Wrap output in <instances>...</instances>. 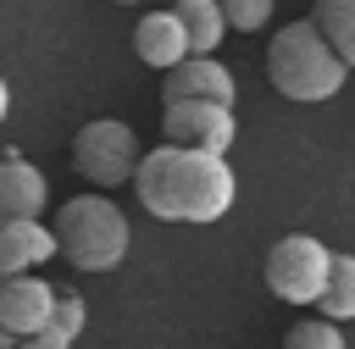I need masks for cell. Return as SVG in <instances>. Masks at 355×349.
<instances>
[{"mask_svg":"<svg viewBox=\"0 0 355 349\" xmlns=\"http://www.w3.org/2000/svg\"><path fill=\"white\" fill-rule=\"evenodd\" d=\"M283 349H344V332L338 321H322V316H305L283 332Z\"/></svg>","mask_w":355,"mask_h":349,"instance_id":"cell-15","label":"cell"},{"mask_svg":"<svg viewBox=\"0 0 355 349\" xmlns=\"http://www.w3.org/2000/svg\"><path fill=\"white\" fill-rule=\"evenodd\" d=\"M161 133H166V144H178V150H200V155H227V144H233L239 122H233V105L178 100V105H166V116H161Z\"/></svg>","mask_w":355,"mask_h":349,"instance_id":"cell-6","label":"cell"},{"mask_svg":"<svg viewBox=\"0 0 355 349\" xmlns=\"http://www.w3.org/2000/svg\"><path fill=\"white\" fill-rule=\"evenodd\" d=\"M111 6H139V0H111Z\"/></svg>","mask_w":355,"mask_h":349,"instance_id":"cell-20","label":"cell"},{"mask_svg":"<svg viewBox=\"0 0 355 349\" xmlns=\"http://www.w3.org/2000/svg\"><path fill=\"white\" fill-rule=\"evenodd\" d=\"M17 349H72V343H67V338H61L55 327H44V332H33V338H22Z\"/></svg>","mask_w":355,"mask_h":349,"instance_id":"cell-18","label":"cell"},{"mask_svg":"<svg viewBox=\"0 0 355 349\" xmlns=\"http://www.w3.org/2000/svg\"><path fill=\"white\" fill-rule=\"evenodd\" d=\"M161 100L178 105V100H205V105H233V72L216 61V55H189L183 66L166 72L161 83Z\"/></svg>","mask_w":355,"mask_h":349,"instance_id":"cell-8","label":"cell"},{"mask_svg":"<svg viewBox=\"0 0 355 349\" xmlns=\"http://www.w3.org/2000/svg\"><path fill=\"white\" fill-rule=\"evenodd\" d=\"M133 166H139V138L128 122L94 116L78 127V138H72V172L78 177H89L94 188H116V183H133Z\"/></svg>","mask_w":355,"mask_h":349,"instance_id":"cell-4","label":"cell"},{"mask_svg":"<svg viewBox=\"0 0 355 349\" xmlns=\"http://www.w3.org/2000/svg\"><path fill=\"white\" fill-rule=\"evenodd\" d=\"M266 78L283 100H300V105H316V100H333L344 89V61L327 50V39L311 28V17L300 22H283L266 44Z\"/></svg>","mask_w":355,"mask_h":349,"instance_id":"cell-2","label":"cell"},{"mask_svg":"<svg viewBox=\"0 0 355 349\" xmlns=\"http://www.w3.org/2000/svg\"><path fill=\"white\" fill-rule=\"evenodd\" d=\"M6 111H11V89H6V78H0V122H6Z\"/></svg>","mask_w":355,"mask_h":349,"instance_id":"cell-19","label":"cell"},{"mask_svg":"<svg viewBox=\"0 0 355 349\" xmlns=\"http://www.w3.org/2000/svg\"><path fill=\"white\" fill-rule=\"evenodd\" d=\"M133 194L155 222H222L239 199L233 166L227 155H200V150H178V144H155L150 155H139L133 166Z\"/></svg>","mask_w":355,"mask_h":349,"instance_id":"cell-1","label":"cell"},{"mask_svg":"<svg viewBox=\"0 0 355 349\" xmlns=\"http://www.w3.org/2000/svg\"><path fill=\"white\" fill-rule=\"evenodd\" d=\"M50 327H55L67 343L83 332V299H78L72 288H55V310H50Z\"/></svg>","mask_w":355,"mask_h":349,"instance_id":"cell-17","label":"cell"},{"mask_svg":"<svg viewBox=\"0 0 355 349\" xmlns=\"http://www.w3.org/2000/svg\"><path fill=\"white\" fill-rule=\"evenodd\" d=\"M44 199H50L44 172H33L17 150H6V155H0V227H11V222H39Z\"/></svg>","mask_w":355,"mask_h":349,"instance_id":"cell-9","label":"cell"},{"mask_svg":"<svg viewBox=\"0 0 355 349\" xmlns=\"http://www.w3.org/2000/svg\"><path fill=\"white\" fill-rule=\"evenodd\" d=\"M50 310H55V288L44 277H6L0 283V349H17L22 338L44 332L50 327Z\"/></svg>","mask_w":355,"mask_h":349,"instance_id":"cell-7","label":"cell"},{"mask_svg":"<svg viewBox=\"0 0 355 349\" xmlns=\"http://www.w3.org/2000/svg\"><path fill=\"white\" fill-rule=\"evenodd\" d=\"M133 55H139L144 66H155V72L183 66V61H189V39H183L178 17H172V11H150V17H139V28H133Z\"/></svg>","mask_w":355,"mask_h":349,"instance_id":"cell-10","label":"cell"},{"mask_svg":"<svg viewBox=\"0 0 355 349\" xmlns=\"http://www.w3.org/2000/svg\"><path fill=\"white\" fill-rule=\"evenodd\" d=\"M311 28L327 39V50L344 61V72L355 66V0H316Z\"/></svg>","mask_w":355,"mask_h":349,"instance_id":"cell-12","label":"cell"},{"mask_svg":"<svg viewBox=\"0 0 355 349\" xmlns=\"http://www.w3.org/2000/svg\"><path fill=\"white\" fill-rule=\"evenodd\" d=\"M216 11H222V22L239 28V33H255V28L272 22V0H216Z\"/></svg>","mask_w":355,"mask_h":349,"instance_id":"cell-16","label":"cell"},{"mask_svg":"<svg viewBox=\"0 0 355 349\" xmlns=\"http://www.w3.org/2000/svg\"><path fill=\"white\" fill-rule=\"evenodd\" d=\"M55 255H67L78 271H116L128 260V216L105 194H72L55 211Z\"/></svg>","mask_w":355,"mask_h":349,"instance_id":"cell-3","label":"cell"},{"mask_svg":"<svg viewBox=\"0 0 355 349\" xmlns=\"http://www.w3.org/2000/svg\"><path fill=\"white\" fill-rule=\"evenodd\" d=\"M316 316L322 321H349L355 316V255H333L322 299H316Z\"/></svg>","mask_w":355,"mask_h":349,"instance_id":"cell-14","label":"cell"},{"mask_svg":"<svg viewBox=\"0 0 355 349\" xmlns=\"http://www.w3.org/2000/svg\"><path fill=\"white\" fill-rule=\"evenodd\" d=\"M178 28H183V39H189V55H211L216 44H222V33H227V22H222V11H216V0H178Z\"/></svg>","mask_w":355,"mask_h":349,"instance_id":"cell-13","label":"cell"},{"mask_svg":"<svg viewBox=\"0 0 355 349\" xmlns=\"http://www.w3.org/2000/svg\"><path fill=\"white\" fill-rule=\"evenodd\" d=\"M50 255H55V233L44 222H11V227H0V283L6 277H28Z\"/></svg>","mask_w":355,"mask_h":349,"instance_id":"cell-11","label":"cell"},{"mask_svg":"<svg viewBox=\"0 0 355 349\" xmlns=\"http://www.w3.org/2000/svg\"><path fill=\"white\" fill-rule=\"evenodd\" d=\"M327 266H333V249L311 233H288L266 249V288L288 305H316L322 299V283H327Z\"/></svg>","mask_w":355,"mask_h":349,"instance_id":"cell-5","label":"cell"}]
</instances>
